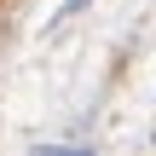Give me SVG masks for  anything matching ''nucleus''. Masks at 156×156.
<instances>
[{"label": "nucleus", "instance_id": "obj_1", "mask_svg": "<svg viewBox=\"0 0 156 156\" xmlns=\"http://www.w3.org/2000/svg\"><path fill=\"white\" fill-rule=\"evenodd\" d=\"M81 6H87V0H64V12H58V23H64V17H75Z\"/></svg>", "mask_w": 156, "mask_h": 156}]
</instances>
